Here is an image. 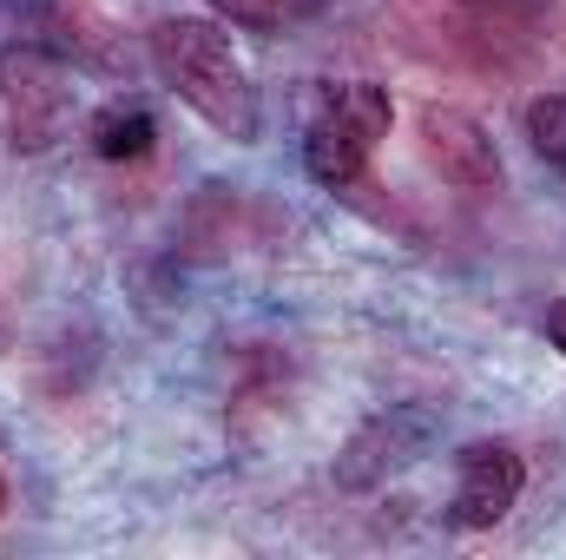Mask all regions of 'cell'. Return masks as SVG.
Returning <instances> with one entry per match:
<instances>
[{
  "label": "cell",
  "mask_w": 566,
  "mask_h": 560,
  "mask_svg": "<svg viewBox=\"0 0 566 560\" xmlns=\"http://www.w3.org/2000/svg\"><path fill=\"white\" fill-rule=\"evenodd\" d=\"M145 53H151V73L158 86L191 106L218 139L251 145L258 139V86L231 46V33L218 20H191V13H171L145 33Z\"/></svg>",
  "instance_id": "1"
},
{
  "label": "cell",
  "mask_w": 566,
  "mask_h": 560,
  "mask_svg": "<svg viewBox=\"0 0 566 560\" xmlns=\"http://www.w3.org/2000/svg\"><path fill=\"white\" fill-rule=\"evenodd\" d=\"M389 120H396V106H389V93L376 80L329 86L316 100V113H310V133H303V172L323 191H349L369 172L376 145L389 139Z\"/></svg>",
  "instance_id": "2"
},
{
  "label": "cell",
  "mask_w": 566,
  "mask_h": 560,
  "mask_svg": "<svg viewBox=\"0 0 566 560\" xmlns=\"http://www.w3.org/2000/svg\"><path fill=\"white\" fill-rule=\"evenodd\" d=\"M73 106H80V93H73V73L60 53H46L33 40L0 46V113H7L13 145H27V152L53 145L66 133Z\"/></svg>",
  "instance_id": "3"
},
{
  "label": "cell",
  "mask_w": 566,
  "mask_h": 560,
  "mask_svg": "<svg viewBox=\"0 0 566 560\" xmlns=\"http://www.w3.org/2000/svg\"><path fill=\"white\" fill-rule=\"evenodd\" d=\"M521 488H527V462L507 442H468L454 455V501H448V515H454V528H494V521L514 515Z\"/></svg>",
  "instance_id": "4"
},
{
  "label": "cell",
  "mask_w": 566,
  "mask_h": 560,
  "mask_svg": "<svg viewBox=\"0 0 566 560\" xmlns=\"http://www.w3.org/2000/svg\"><path fill=\"white\" fill-rule=\"evenodd\" d=\"M428 435H434V416H428V409H389V416L363 422V428L349 435L343 462H336V481H343V488H376V481H389L396 468H409V462L422 455Z\"/></svg>",
  "instance_id": "5"
},
{
  "label": "cell",
  "mask_w": 566,
  "mask_h": 560,
  "mask_svg": "<svg viewBox=\"0 0 566 560\" xmlns=\"http://www.w3.org/2000/svg\"><path fill=\"white\" fill-rule=\"evenodd\" d=\"M422 139H428V158L441 165L448 185H461V191H488V185H501V152H494L488 126H481L474 113H461V106H428L422 113Z\"/></svg>",
  "instance_id": "6"
},
{
  "label": "cell",
  "mask_w": 566,
  "mask_h": 560,
  "mask_svg": "<svg viewBox=\"0 0 566 560\" xmlns=\"http://www.w3.org/2000/svg\"><path fill=\"white\" fill-rule=\"evenodd\" d=\"M86 139H93L99 158H113V165H119V158H145L151 139H158V126H151V113H145L139 100H113L106 113H93Z\"/></svg>",
  "instance_id": "7"
},
{
  "label": "cell",
  "mask_w": 566,
  "mask_h": 560,
  "mask_svg": "<svg viewBox=\"0 0 566 560\" xmlns=\"http://www.w3.org/2000/svg\"><path fill=\"white\" fill-rule=\"evenodd\" d=\"M521 133H527V145H534L547 165H566V93H541V100H527Z\"/></svg>",
  "instance_id": "8"
},
{
  "label": "cell",
  "mask_w": 566,
  "mask_h": 560,
  "mask_svg": "<svg viewBox=\"0 0 566 560\" xmlns=\"http://www.w3.org/2000/svg\"><path fill=\"white\" fill-rule=\"evenodd\" d=\"M211 13H224L244 33H283L296 13H310V0H211Z\"/></svg>",
  "instance_id": "9"
},
{
  "label": "cell",
  "mask_w": 566,
  "mask_h": 560,
  "mask_svg": "<svg viewBox=\"0 0 566 560\" xmlns=\"http://www.w3.org/2000/svg\"><path fill=\"white\" fill-rule=\"evenodd\" d=\"M541 330H547V343H554V350L566 356V297H560V303H547V317H541Z\"/></svg>",
  "instance_id": "10"
}]
</instances>
